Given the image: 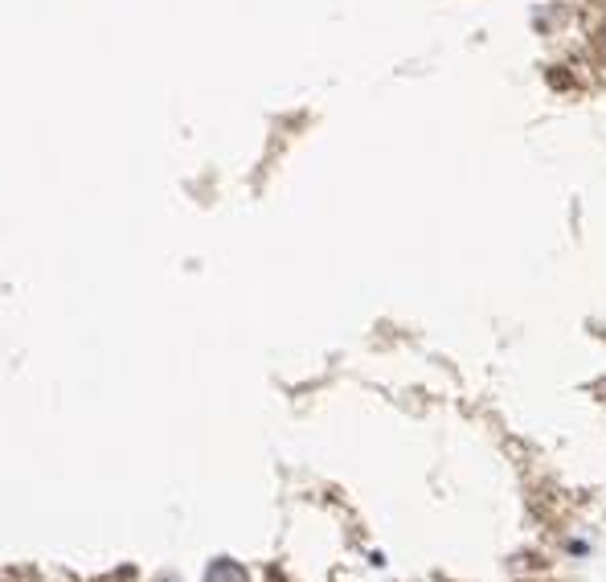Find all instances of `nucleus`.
<instances>
[{"label":"nucleus","instance_id":"obj_1","mask_svg":"<svg viewBox=\"0 0 606 582\" xmlns=\"http://www.w3.org/2000/svg\"><path fill=\"white\" fill-rule=\"evenodd\" d=\"M205 582H250V574H246L238 562H214L209 574H205Z\"/></svg>","mask_w":606,"mask_h":582},{"label":"nucleus","instance_id":"obj_2","mask_svg":"<svg viewBox=\"0 0 606 582\" xmlns=\"http://www.w3.org/2000/svg\"><path fill=\"white\" fill-rule=\"evenodd\" d=\"M603 41H606V38H603Z\"/></svg>","mask_w":606,"mask_h":582}]
</instances>
